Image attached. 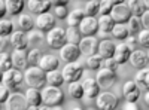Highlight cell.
I'll use <instances>...</instances> for the list:
<instances>
[{
    "instance_id": "cell-1",
    "label": "cell",
    "mask_w": 149,
    "mask_h": 110,
    "mask_svg": "<svg viewBox=\"0 0 149 110\" xmlns=\"http://www.w3.org/2000/svg\"><path fill=\"white\" fill-rule=\"evenodd\" d=\"M24 80H26V83L30 88L40 89L46 83V73L40 67H30L24 73Z\"/></svg>"
},
{
    "instance_id": "cell-2",
    "label": "cell",
    "mask_w": 149,
    "mask_h": 110,
    "mask_svg": "<svg viewBox=\"0 0 149 110\" xmlns=\"http://www.w3.org/2000/svg\"><path fill=\"white\" fill-rule=\"evenodd\" d=\"M42 100L45 106H51V107H57L64 103V92L57 86H48L43 88L42 91Z\"/></svg>"
},
{
    "instance_id": "cell-3",
    "label": "cell",
    "mask_w": 149,
    "mask_h": 110,
    "mask_svg": "<svg viewBox=\"0 0 149 110\" xmlns=\"http://www.w3.org/2000/svg\"><path fill=\"white\" fill-rule=\"evenodd\" d=\"M46 42H48L49 48H52V49H61L67 43L66 30L61 27H54L51 31L46 33Z\"/></svg>"
},
{
    "instance_id": "cell-4",
    "label": "cell",
    "mask_w": 149,
    "mask_h": 110,
    "mask_svg": "<svg viewBox=\"0 0 149 110\" xmlns=\"http://www.w3.org/2000/svg\"><path fill=\"white\" fill-rule=\"evenodd\" d=\"M98 110H115L118 107V97L112 92H100L95 98Z\"/></svg>"
},
{
    "instance_id": "cell-5",
    "label": "cell",
    "mask_w": 149,
    "mask_h": 110,
    "mask_svg": "<svg viewBox=\"0 0 149 110\" xmlns=\"http://www.w3.org/2000/svg\"><path fill=\"white\" fill-rule=\"evenodd\" d=\"M98 45H100V40H98L95 36H86V37H82L79 42V51L84 55H97L98 54Z\"/></svg>"
},
{
    "instance_id": "cell-6",
    "label": "cell",
    "mask_w": 149,
    "mask_h": 110,
    "mask_svg": "<svg viewBox=\"0 0 149 110\" xmlns=\"http://www.w3.org/2000/svg\"><path fill=\"white\" fill-rule=\"evenodd\" d=\"M22 79H24V75L21 73V70H18L15 67L3 73V83L14 92L18 91V86H19V83L22 82Z\"/></svg>"
},
{
    "instance_id": "cell-7",
    "label": "cell",
    "mask_w": 149,
    "mask_h": 110,
    "mask_svg": "<svg viewBox=\"0 0 149 110\" xmlns=\"http://www.w3.org/2000/svg\"><path fill=\"white\" fill-rule=\"evenodd\" d=\"M84 73V68L79 63H69L64 68H63V77H64V82H79L81 76Z\"/></svg>"
},
{
    "instance_id": "cell-8",
    "label": "cell",
    "mask_w": 149,
    "mask_h": 110,
    "mask_svg": "<svg viewBox=\"0 0 149 110\" xmlns=\"http://www.w3.org/2000/svg\"><path fill=\"white\" fill-rule=\"evenodd\" d=\"M98 86H100V89H109L112 85L115 83L116 80V76H115V71L112 70H107L104 67L98 68V73H97V77H95Z\"/></svg>"
},
{
    "instance_id": "cell-9",
    "label": "cell",
    "mask_w": 149,
    "mask_h": 110,
    "mask_svg": "<svg viewBox=\"0 0 149 110\" xmlns=\"http://www.w3.org/2000/svg\"><path fill=\"white\" fill-rule=\"evenodd\" d=\"M110 17L113 18V21H115L116 24H125V22H128V19H130L133 15H131L128 6L124 5V3H121V5H113V8H112V12H110Z\"/></svg>"
},
{
    "instance_id": "cell-10",
    "label": "cell",
    "mask_w": 149,
    "mask_h": 110,
    "mask_svg": "<svg viewBox=\"0 0 149 110\" xmlns=\"http://www.w3.org/2000/svg\"><path fill=\"white\" fill-rule=\"evenodd\" d=\"M79 31L82 34V37L95 36L98 33V19H95V17H85L82 22L79 24Z\"/></svg>"
},
{
    "instance_id": "cell-11",
    "label": "cell",
    "mask_w": 149,
    "mask_h": 110,
    "mask_svg": "<svg viewBox=\"0 0 149 110\" xmlns=\"http://www.w3.org/2000/svg\"><path fill=\"white\" fill-rule=\"evenodd\" d=\"M29 103L26 100V95L21 92H14L6 101V110H27Z\"/></svg>"
},
{
    "instance_id": "cell-12",
    "label": "cell",
    "mask_w": 149,
    "mask_h": 110,
    "mask_svg": "<svg viewBox=\"0 0 149 110\" xmlns=\"http://www.w3.org/2000/svg\"><path fill=\"white\" fill-rule=\"evenodd\" d=\"M34 24H36V27H37V30H39V31H42V33L46 31V33H48V31H51V30L55 27V18H54L52 14L46 12V14L37 15Z\"/></svg>"
},
{
    "instance_id": "cell-13",
    "label": "cell",
    "mask_w": 149,
    "mask_h": 110,
    "mask_svg": "<svg viewBox=\"0 0 149 110\" xmlns=\"http://www.w3.org/2000/svg\"><path fill=\"white\" fill-rule=\"evenodd\" d=\"M81 55V51H79V46L78 45H72V43H66L63 48L60 49V57L63 61L66 63H74Z\"/></svg>"
},
{
    "instance_id": "cell-14",
    "label": "cell",
    "mask_w": 149,
    "mask_h": 110,
    "mask_svg": "<svg viewBox=\"0 0 149 110\" xmlns=\"http://www.w3.org/2000/svg\"><path fill=\"white\" fill-rule=\"evenodd\" d=\"M82 86H84V97H86L88 100L97 98V95L100 94V86H98L97 80L93 77H86L82 82Z\"/></svg>"
},
{
    "instance_id": "cell-15",
    "label": "cell",
    "mask_w": 149,
    "mask_h": 110,
    "mask_svg": "<svg viewBox=\"0 0 149 110\" xmlns=\"http://www.w3.org/2000/svg\"><path fill=\"white\" fill-rule=\"evenodd\" d=\"M122 92H124V98H125V101L136 103L139 100V97H140V88L137 86V83L133 82V80L125 82V85H124V88H122Z\"/></svg>"
},
{
    "instance_id": "cell-16",
    "label": "cell",
    "mask_w": 149,
    "mask_h": 110,
    "mask_svg": "<svg viewBox=\"0 0 149 110\" xmlns=\"http://www.w3.org/2000/svg\"><path fill=\"white\" fill-rule=\"evenodd\" d=\"M130 63H131V66L133 67H136V68H145L146 66H148V63H149V58H148V54L145 52V51H140V49H134L133 52H131V55H130Z\"/></svg>"
},
{
    "instance_id": "cell-17",
    "label": "cell",
    "mask_w": 149,
    "mask_h": 110,
    "mask_svg": "<svg viewBox=\"0 0 149 110\" xmlns=\"http://www.w3.org/2000/svg\"><path fill=\"white\" fill-rule=\"evenodd\" d=\"M131 49L130 46L127 43H119L115 46V54H113V58L118 64H124L127 63V61L130 59V55H131Z\"/></svg>"
},
{
    "instance_id": "cell-18",
    "label": "cell",
    "mask_w": 149,
    "mask_h": 110,
    "mask_svg": "<svg viewBox=\"0 0 149 110\" xmlns=\"http://www.w3.org/2000/svg\"><path fill=\"white\" fill-rule=\"evenodd\" d=\"M27 55H29V54L26 52V49H15L14 52L10 54V57H12V64H14V67L18 68V70L26 68L27 64H29Z\"/></svg>"
},
{
    "instance_id": "cell-19",
    "label": "cell",
    "mask_w": 149,
    "mask_h": 110,
    "mask_svg": "<svg viewBox=\"0 0 149 110\" xmlns=\"http://www.w3.org/2000/svg\"><path fill=\"white\" fill-rule=\"evenodd\" d=\"M29 9L36 15L46 14L51 9V2L49 0H29Z\"/></svg>"
},
{
    "instance_id": "cell-20",
    "label": "cell",
    "mask_w": 149,
    "mask_h": 110,
    "mask_svg": "<svg viewBox=\"0 0 149 110\" xmlns=\"http://www.w3.org/2000/svg\"><path fill=\"white\" fill-rule=\"evenodd\" d=\"M10 43L14 45L15 49H27L29 46V37L24 31H14L10 34Z\"/></svg>"
},
{
    "instance_id": "cell-21",
    "label": "cell",
    "mask_w": 149,
    "mask_h": 110,
    "mask_svg": "<svg viewBox=\"0 0 149 110\" xmlns=\"http://www.w3.org/2000/svg\"><path fill=\"white\" fill-rule=\"evenodd\" d=\"M115 46L116 45L112 42V40H109V39L102 40L100 45H98V55H100L103 59L112 58V57H113V54H115Z\"/></svg>"
},
{
    "instance_id": "cell-22",
    "label": "cell",
    "mask_w": 149,
    "mask_h": 110,
    "mask_svg": "<svg viewBox=\"0 0 149 110\" xmlns=\"http://www.w3.org/2000/svg\"><path fill=\"white\" fill-rule=\"evenodd\" d=\"M58 64H60V63H58V58H57V57H54V55H43L42 59H40V63H39V67H40L45 73H48V71L57 70Z\"/></svg>"
},
{
    "instance_id": "cell-23",
    "label": "cell",
    "mask_w": 149,
    "mask_h": 110,
    "mask_svg": "<svg viewBox=\"0 0 149 110\" xmlns=\"http://www.w3.org/2000/svg\"><path fill=\"white\" fill-rule=\"evenodd\" d=\"M26 95V100L29 103V106H37L40 107L43 104V100H42V92H39V89L36 88H29L27 92L24 94Z\"/></svg>"
},
{
    "instance_id": "cell-24",
    "label": "cell",
    "mask_w": 149,
    "mask_h": 110,
    "mask_svg": "<svg viewBox=\"0 0 149 110\" xmlns=\"http://www.w3.org/2000/svg\"><path fill=\"white\" fill-rule=\"evenodd\" d=\"M46 83L49 85V86H57V88H60L61 85L64 83L63 73H60L58 70L48 71V73H46Z\"/></svg>"
},
{
    "instance_id": "cell-25",
    "label": "cell",
    "mask_w": 149,
    "mask_h": 110,
    "mask_svg": "<svg viewBox=\"0 0 149 110\" xmlns=\"http://www.w3.org/2000/svg\"><path fill=\"white\" fill-rule=\"evenodd\" d=\"M136 83H137V86L142 88V89H146L149 91V68L145 67V68H140L137 71V75H136Z\"/></svg>"
},
{
    "instance_id": "cell-26",
    "label": "cell",
    "mask_w": 149,
    "mask_h": 110,
    "mask_svg": "<svg viewBox=\"0 0 149 110\" xmlns=\"http://www.w3.org/2000/svg\"><path fill=\"white\" fill-rule=\"evenodd\" d=\"M85 18V12L84 9H74L67 15V24L69 27H79V24L82 22V19Z\"/></svg>"
},
{
    "instance_id": "cell-27",
    "label": "cell",
    "mask_w": 149,
    "mask_h": 110,
    "mask_svg": "<svg viewBox=\"0 0 149 110\" xmlns=\"http://www.w3.org/2000/svg\"><path fill=\"white\" fill-rule=\"evenodd\" d=\"M5 5H6V12L9 15H18V14H21L24 6H26L24 0H6Z\"/></svg>"
},
{
    "instance_id": "cell-28",
    "label": "cell",
    "mask_w": 149,
    "mask_h": 110,
    "mask_svg": "<svg viewBox=\"0 0 149 110\" xmlns=\"http://www.w3.org/2000/svg\"><path fill=\"white\" fill-rule=\"evenodd\" d=\"M116 22L113 21V18H112L110 15H102L100 19H98V30H100L102 33L110 34V31H112V28H113Z\"/></svg>"
},
{
    "instance_id": "cell-29",
    "label": "cell",
    "mask_w": 149,
    "mask_h": 110,
    "mask_svg": "<svg viewBox=\"0 0 149 110\" xmlns=\"http://www.w3.org/2000/svg\"><path fill=\"white\" fill-rule=\"evenodd\" d=\"M130 12H131V15L133 17H142V14L146 10V6L143 3V0H128V3H127Z\"/></svg>"
},
{
    "instance_id": "cell-30",
    "label": "cell",
    "mask_w": 149,
    "mask_h": 110,
    "mask_svg": "<svg viewBox=\"0 0 149 110\" xmlns=\"http://www.w3.org/2000/svg\"><path fill=\"white\" fill-rule=\"evenodd\" d=\"M110 34L118 40H125L130 36V31H128V27L125 26V24H115L112 31H110Z\"/></svg>"
},
{
    "instance_id": "cell-31",
    "label": "cell",
    "mask_w": 149,
    "mask_h": 110,
    "mask_svg": "<svg viewBox=\"0 0 149 110\" xmlns=\"http://www.w3.org/2000/svg\"><path fill=\"white\" fill-rule=\"evenodd\" d=\"M66 39H67V43H72V45H79L81 39H82V34L79 31L78 27H69L66 30Z\"/></svg>"
},
{
    "instance_id": "cell-32",
    "label": "cell",
    "mask_w": 149,
    "mask_h": 110,
    "mask_svg": "<svg viewBox=\"0 0 149 110\" xmlns=\"http://www.w3.org/2000/svg\"><path fill=\"white\" fill-rule=\"evenodd\" d=\"M67 91H69V95L72 97V98H74V100H79V98L84 97V86H82V83H79V82H70Z\"/></svg>"
},
{
    "instance_id": "cell-33",
    "label": "cell",
    "mask_w": 149,
    "mask_h": 110,
    "mask_svg": "<svg viewBox=\"0 0 149 110\" xmlns=\"http://www.w3.org/2000/svg\"><path fill=\"white\" fill-rule=\"evenodd\" d=\"M98 9H100V2L98 0H88L84 8L85 17H95L98 14Z\"/></svg>"
},
{
    "instance_id": "cell-34",
    "label": "cell",
    "mask_w": 149,
    "mask_h": 110,
    "mask_svg": "<svg viewBox=\"0 0 149 110\" xmlns=\"http://www.w3.org/2000/svg\"><path fill=\"white\" fill-rule=\"evenodd\" d=\"M42 57H43V52L39 49V48H34V49H31L29 52V55H27L29 64L31 67H37V66H39V63H40V59H42Z\"/></svg>"
},
{
    "instance_id": "cell-35",
    "label": "cell",
    "mask_w": 149,
    "mask_h": 110,
    "mask_svg": "<svg viewBox=\"0 0 149 110\" xmlns=\"http://www.w3.org/2000/svg\"><path fill=\"white\" fill-rule=\"evenodd\" d=\"M18 24H19V28L22 31H30L33 28V26H34V21H33V18L30 15L21 14L19 15V19H18Z\"/></svg>"
},
{
    "instance_id": "cell-36",
    "label": "cell",
    "mask_w": 149,
    "mask_h": 110,
    "mask_svg": "<svg viewBox=\"0 0 149 110\" xmlns=\"http://www.w3.org/2000/svg\"><path fill=\"white\" fill-rule=\"evenodd\" d=\"M128 31H130V36H134L136 33H140L142 31V22H140V18L139 17H131L128 19Z\"/></svg>"
},
{
    "instance_id": "cell-37",
    "label": "cell",
    "mask_w": 149,
    "mask_h": 110,
    "mask_svg": "<svg viewBox=\"0 0 149 110\" xmlns=\"http://www.w3.org/2000/svg\"><path fill=\"white\" fill-rule=\"evenodd\" d=\"M10 68H14L10 54H8V52H2V54H0V70L5 73V71H8V70H10Z\"/></svg>"
},
{
    "instance_id": "cell-38",
    "label": "cell",
    "mask_w": 149,
    "mask_h": 110,
    "mask_svg": "<svg viewBox=\"0 0 149 110\" xmlns=\"http://www.w3.org/2000/svg\"><path fill=\"white\" fill-rule=\"evenodd\" d=\"M14 33V24L9 19H0V36H10Z\"/></svg>"
},
{
    "instance_id": "cell-39",
    "label": "cell",
    "mask_w": 149,
    "mask_h": 110,
    "mask_svg": "<svg viewBox=\"0 0 149 110\" xmlns=\"http://www.w3.org/2000/svg\"><path fill=\"white\" fill-rule=\"evenodd\" d=\"M86 66H88V68H91V70H98L103 66V58L98 54L93 55V57H88V59H86Z\"/></svg>"
},
{
    "instance_id": "cell-40",
    "label": "cell",
    "mask_w": 149,
    "mask_h": 110,
    "mask_svg": "<svg viewBox=\"0 0 149 110\" xmlns=\"http://www.w3.org/2000/svg\"><path fill=\"white\" fill-rule=\"evenodd\" d=\"M29 45H40L43 40H45V37H43V33L42 31H31L29 36Z\"/></svg>"
},
{
    "instance_id": "cell-41",
    "label": "cell",
    "mask_w": 149,
    "mask_h": 110,
    "mask_svg": "<svg viewBox=\"0 0 149 110\" xmlns=\"http://www.w3.org/2000/svg\"><path fill=\"white\" fill-rule=\"evenodd\" d=\"M112 8H113V5H112L110 0H100V9H98V14L100 15H110Z\"/></svg>"
},
{
    "instance_id": "cell-42",
    "label": "cell",
    "mask_w": 149,
    "mask_h": 110,
    "mask_svg": "<svg viewBox=\"0 0 149 110\" xmlns=\"http://www.w3.org/2000/svg\"><path fill=\"white\" fill-rule=\"evenodd\" d=\"M137 40H139V45L149 49V30H142L137 36Z\"/></svg>"
},
{
    "instance_id": "cell-43",
    "label": "cell",
    "mask_w": 149,
    "mask_h": 110,
    "mask_svg": "<svg viewBox=\"0 0 149 110\" xmlns=\"http://www.w3.org/2000/svg\"><path fill=\"white\" fill-rule=\"evenodd\" d=\"M9 97H10V89L6 86L5 83H0V104L6 103Z\"/></svg>"
},
{
    "instance_id": "cell-44",
    "label": "cell",
    "mask_w": 149,
    "mask_h": 110,
    "mask_svg": "<svg viewBox=\"0 0 149 110\" xmlns=\"http://www.w3.org/2000/svg\"><path fill=\"white\" fill-rule=\"evenodd\" d=\"M118 66H119V64L115 61V58L112 57V58H106V59H103V66H102V67H104V68H107V70H112V71H116Z\"/></svg>"
},
{
    "instance_id": "cell-45",
    "label": "cell",
    "mask_w": 149,
    "mask_h": 110,
    "mask_svg": "<svg viewBox=\"0 0 149 110\" xmlns=\"http://www.w3.org/2000/svg\"><path fill=\"white\" fill-rule=\"evenodd\" d=\"M67 8L66 6H55V17L57 18H61V19H64L67 18Z\"/></svg>"
},
{
    "instance_id": "cell-46",
    "label": "cell",
    "mask_w": 149,
    "mask_h": 110,
    "mask_svg": "<svg viewBox=\"0 0 149 110\" xmlns=\"http://www.w3.org/2000/svg\"><path fill=\"white\" fill-rule=\"evenodd\" d=\"M140 22H142V27L145 30H149V9H146L142 17H140Z\"/></svg>"
},
{
    "instance_id": "cell-47",
    "label": "cell",
    "mask_w": 149,
    "mask_h": 110,
    "mask_svg": "<svg viewBox=\"0 0 149 110\" xmlns=\"http://www.w3.org/2000/svg\"><path fill=\"white\" fill-rule=\"evenodd\" d=\"M8 46H9L8 37H6V36H0V54H2V52H6Z\"/></svg>"
},
{
    "instance_id": "cell-48",
    "label": "cell",
    "mask_w": 149,
    "mask_h": 110,
    "mask_svg": "<svg viewBox=\"0 0 149 110\" xmlns=\"http://www.w3.org/2000/svg\"><path fill=\"white\" fill-rule=\"evenodd\" d=\"M125 40H127V45L130 46V49H131V51H134V46L139 43V40H137V37H136V36H128Z\"/></svg>"
},
{
    "instance_id": "cell-49",
    "label": "cell",
    "mask_w": 149,
    "mask_h": 110,
    "mask_svg": "<svg viewBox=\"0 0 149 110\" xmlns=\"http://www.w3.org/2000/svg\"><path fill=\"white\" fill-rule=\"evenodd\" d=\"M122 110H140V109H139V106L136 104V103H133V101H127L125 104H124Z\"/></svg>"
},
{
    "instance_id": "cell-50",
    "label": "cell",
    "mask_w": 149,
    "mask_h": 110,
    "mask_svg": "<svg viewBox=\"0 0 149 110\" xmlns=\"http://www.w3.org/2000/svg\"><path fill=\"white\" fill-rule=\"evenodd\" d=\"M52 6H66L70 0H49Z\"/></svg>"
},
{
    "instance_id": "cell-51",
    "label": "cell",
    "mask_w": 149,
    "mask_h": 110,
    "mask_svg": "<svg viewBox=\"0 0 149 110\" xmlns=\"http://www.w3.org/2000/svg\"><path fill=\"white\" fill-rule=\"evenodd\" d=\"M6 14H8L6 12V5L3 3V0H0V19H2Z\"/></svg>"
},
{
    "instance_id": "cell-52",
    "label": "cell",
    "mask_w": 149,
    "mask_h": 110,
    "mask_svg": "<svg viewBox=\"0 0 149 110\" xmlns=\"http://www.w3.org/2000/svg\"><path fill=\"white\" fill-rule=\"evenodd\" d=\"M39 110H61V109H60V106H57V107H51V106H45V104H43V106L39 107Z\"/></svg>"
},
{
    "instance_id": "cell-53",
    "label": "cell",
    "mask_w": 149,
    "mask_h": 110,
    "mask_svg": "<svg viewBox=\"0 0 149 110\" xmlns=\"http://www.w3.org/2000/svg\"><path fill=\"white\" fill-rule=\"evenodd\" d=\"M143 101H145V104H146V106L149 107V91H148V92L145 94V97H143Z\"/></svg>"
},
{
    "instance_id": "cell-54",
    "label": "cell",
    "mask_w": 149,
    "mask_h": 110,
    "mask_svg": "<svg viewBox=\"0 0 149 110\" xmlns=\"http://www.w3.org/2000/svg\"><path fill=\"white\" fill-rule=\"evenodd\" d=\"M112 2V5H121V3H124L125 0H110Z\"/></svg>"
},
{
    "instance_id": "cell-55",
    "label": "cell",
    "mask_w": 149,
    "mask_h": 110,
    "mask_svg": "<svg viewBox=\"0 0 149 110\" xmlns=\"http://www.w3.org/2000/svg\"><path fill=\"white\" fill-rule=\"evenodd\" d=\"M27 110H39V107H37V106H29Z\"/></svg>"
},
{
    "instance_id": "cell-56",
    "label": "cell",
    "mask_w": 149,
    "mask_h": 110,
    "mask_svg": "<svg viewBox=\"0 0 149 110\" xmlns=\"http://www.w3.org/2000/svg\"><path fill=\"white\" fill-rule=\"evenodd\" d=\"M0 83H3V71L0 70Z\"/></svg>"
},
{
    "instance_id": "cell-57",
    "label": "cell",
    "mask_w": 149,
    "mask_h": 110,
    "mask_svg": "<svg viewBox=\"0 0 149 110\" xmlns=\"http://www.w3.org/2000/svg\"><path fill=\"white\" fill-rule=\"evenodd\" d=\"M143 3H145V6L149 9V0H143Z\"/></svg>"
},
{
    "instance_id": "cell-58",
    "label": "cell",
    "mask_w": 149,
    "mask_h": 110,
    "mask_svg": "<svg viewBox=\"0 0 149 110\" xmlns=\"http://www.w3.org/2000/svg\"><path fill=\"white\" fill-rule=\"evenodd\" d=\"M72 110H84V109H82V107H73Z\"/></svg>"
},
{
    "instance_id": "cell-59",
    "label": "cell",
    "mask_w": 149,
    "mask_h": 110,
    "mask_svg": "<svg viewBox=\"0 0 149 110\" xmlns=\"http://www.w3.org/2000/svg\"><path fill=\"white\" fill-rule=\"evenodd\" d=\"M148 58H149V52H148Z\"/></svg>"
}]
</instances>
